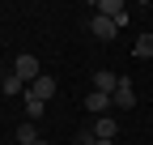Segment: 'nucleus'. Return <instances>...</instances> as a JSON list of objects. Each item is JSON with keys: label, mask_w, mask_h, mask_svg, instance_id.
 <instances>
[{"label": "nucleus", "mask_w": 153, "mask_h": 145, "mask_svg": "<svg viewBox=\"0 0 153 145\" xmlns=\"http://www.w3.org/2000/svg\"><path fill=\"white\" fill-rule=\"evenodd\" d=\"M13 72L30 85V81H38V77H43V64H38V56H30V51H26V56H17V60H13Z\"/></svg>", "instance_id": "nucleus-1"}, {"label": "nucleus", "mask_w": 153, "mask_h": 145, "mask_svg": "<svg viewBox=\"0 0 153 145\" xmlns=\"http://www.w3.org/2000/svg\"><path fill=\"white\" fill-rule=\"evenodd\" d=\"M94 13H98V17H111L115 26H128V4H123V0H98Z\"/></svg>", "instance_id": "nucleus-2"}, {"label": "nucleus", "mask_w": 153, "mask_h": 145, "mask_svg": "<svg viewBox=\"0 0 153 145\" xmlns=\"http://www.w3.org/2000/svg\"><path fill=\"white\" fill-rule=\"evenodd\" d=\"M89 30H94V39H102V43H111L115 34H119V26H115L111 17H98V13L89 17Z\"/></svg>", "instance_id": "nucleus-3"}, {"label": "nucleus", "mask_w": 153, "mask_h": 145, "mask_svg": "<svg viewBox=\"0 0 153 145\" xmlns=\"http://www.w3.org/2000/svg\"><path fill=\"white\" fill-rule=\"evenodd\" d=\"M111 102L119 107V111H132V107H136V90H132V81H123V77H119V90L111 94Z\"/></svg>", "instance_id": "nucleus-4"}, {"label": "nucleus", "mask_w": 153, "mask_h": 145, "mask_svg": "<svg viewBox=\"0 0 153 145\" xmlns=\"http://www.w3.org/2000/svg\"><path fill=\"white\" fill-rule=\"evenodd\" d=\"M55 90H60V85H55V77H47V72H43V77H38V81H30L26 85V94H34V98H55Z\"/></svg>", "instance_id": "nucleus-5"}, {"label": "nucleus", "mask_w": 153, "mask_h": 145, "mask_svg": "<svg viewBox=\"0 0 153 145\" xmlns=\"http://www.w3.org/2000/svg\"><path fill=\"white\" fill-rule=\"evenodd\" d=\"M111 107H115L111 94H98V90H89V94H85V111H89V115H106Z\"/></svg>", "instance_id": "nucleus-6"}, {"label": "nucleus", "mask_w": 153, "mask_h": 145, "mask_svg": "<svg viewBox=\"0 0 153 145\" xmlns=\"http://www.w3.org/2000/svg\"><path fill=\"white\" fill-rule=\"evenodd\" d=\"M115 132H119L115 115H98L94 120V141H115Z\"/></svg>", "instance_id": "nucleus-7"}, {"label": "nucleus", "mask_w": 153, "mask_h": 145, "mask_svg": "<svg viewBox=\"0 0 153 145\" xmlns=\"http://www.w3.org/2000/svg\"><path fill=\"white\" fill-rule=\"evenodd\" d=\"M94 90H98V94H115V90H119V77H115L111 68H98L94 72Z\"/></svg>", "instance_id": "nucleus-8"}, {"label": "nucleus", "mask_w": 153, "mask_h": 145, "mask_svg": "<svg viewBox=\"0 0 153 145\" xmlns=\"http://www.w3.org/2000/svg\"><path fill=\"white\" fill-rule=\"evenodd\" d=\"M132 56H136V60H153V34H140L136 47H132Z\"/></svg>", "instance_id": "nucleus-9"}, {"label": "nucleus", "mask_w": 153, "mask_h": 145, "mask_svg": "<svg viewBox=\"0 0 153 145\" xmlns=\"http://www.w3.org/2000/svg\"><path fill=\"white\" fill-rule=\"evenodd\" d=\"M38 141H43V137H38V128H34V124L26 120L22 128H17V145H38Z\"/></svg>", "instance_id": "nucleus-10"}, {"label": "nucleus", "mask_w": 153, "mask_h": 145, "mask_svg": "<svg viewBox=\"0 0 153 145\" xmlns=\"http://www.w3.org/2000/svg\"><path fill=\"white\" fill-rule=\"evenodd\" d=\"M43 111H47V102H43V98H34V94H26V120L34 124L38 115H43Z\"/></svg>", "instance_id": "nucleus-11"}, {"label": "nucleus", "mask_w": 153, "mask_h": 145, "mask_svg": "<svg viewBox=\"0 0 153 145\" xmlns=\"http://www.w3.org/2000/svg\"><path fill=\"white\" fill-rule=\"evenodd\" d=\"M0 90H4V94L13 98V94H22V90H26V81H22V77H17V72H9V77H4V81H0Z\"/></svg>", "instance_id": "nucleus-12"}, {"label": "nucleus", "mask_w": 153, "mask_h": 145, "mask_svg": "<svg viewBox=\"0 0 153 145\" xmlns=\"http://www.w3.org/2000/svg\"><path fill=\"white\" fill-rule=\"evenodd\" d=\"M89 145H115V141H89Z\"/></svg>", "instance_id": "nucleus-13"}, {"label": "nucleus", "mask_w": 153, "mask_h": 145, "mask_svg": "<svg viewBox=\"0 0 153 145\" xmlns=\"http://www.w3.org/2000/svg\"><path fill=\"white\" fill-rule=\"evenodd\" d=\"M38 145H51V141H38Z\"/></svg>", "instance_id": "nucleus-14"}, {"label": "nucleus", "mask_w": 153, "mask_h": 145, "mask_svg": "<svg viewBox=\"0 0 153 145\" xmlns=\"http://www.w3.org/2000/svg\"><path fill=\"white\" fill-rule=\"evenodd\" d=\"M72 145H85V141H72Z\"/></svg>", "instance_id": "nucleus-15"}]
</instances>
